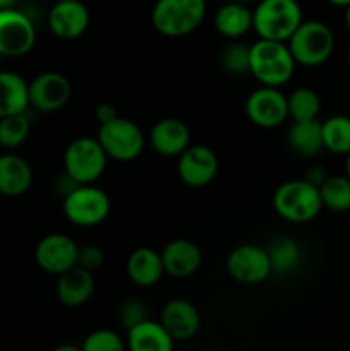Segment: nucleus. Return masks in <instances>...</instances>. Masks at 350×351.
I'll list each match as a JSON object with an SVG mask.
<instances>
[{"label":"nucleus","mask_w":350,"mask_h":351,"mask_svg":"<svg viewBox=\"0 0 350 351\" xmlns=\"http://www.w3.org/2000/svg\"><path fill=\"white\" fill-rule=\"evenodd\" d=\"M295 65L287 41L257 38L256 43L250 45L249 74H253L261 86L280 88L287 84L294 75Z\"/></svg>","instance_id":"nucleus-1"},{"label":"nucleus","mask_w":350,"mask_h":351,"mask_svg":"<svg viewBox=\"0 0 350 351\" xmlns=\"http://www.w3.org/2000/svg\"><path fill=\"white\" fill-rule=\"evenodd\" d=\"M302 21L297 0H257L253 10V29L264 40L288 41Z\"/></svg>","instance_id":"nucleus-2"},{"label":"nucleus","mask_w":350,"mask_h":351,"mask_svg":"<svg viewBox=\"0 0 350 351\" xmlns=\"http://www.w3.org/2000/svg\"><path fill=\"white\" fill-rule=\"evenodd\" d=\"M273 208L285 221L307 223L321 213L323 201L319 189L302 178L278 185L273 194Z\"/></svg>","instance_id":"nucleus-3"},{"label":"nucleus","mask_w":350,"mask_h":351,"mask_svg":"<svg viewBox=\"0 0 350 351\" xmlns=\"http://www.w3.org/2000/svg\"><path fill=\"white\" fill-rule=\"evenodd\" d=\"M294 60L302 67H319L329 60L335 50V34L321 21H302L287 41Z\"/></svg>","instance_id":"nucleus-4"},{"label":"nucleus","mask_w":350,"mask_h":351,"mask_svg":"<svg viewBox=\"0 0 350 351\" xmlns=\"http://www.w3.org/2000/svg\"><path fill=\"white\" fill-rule=\"evenodd\" d=\"M206 0H158L151 10V23L168 38L185 36L205 21Z\"/></svg>","instance_id":"nucleus-5"},{"label":"nucleus","mask_w":350,"mask_h":351,"mask_svg":"<svg viewBox=\"0 0 350 351\" xmlns=\"http://www.w3.org/2000/svg\"><path fill=\"white\" fill-rule=\"evenodd\" d=\"M96 139L105 149L108 160L122 163L139 158L146 146V137L141 127L126 117H115L110 122L102 123Z\"/></svg>","instance_id":"nucleus-6"},{"label":"nucleus","mask_w":350,"mask_h":351,"mask_svg":"<svg viewBox=\"0 0 350 351\" xmlns=\"http://www.w3.org/2000/svg\"><path fill=\"white\" fill-rule=\"evenodd\" d=\"M105 149L96 137H78L64 153V170L78 184H95L106 168Z\"/></svg>","instance_id":"nucleus-7"},{"label":"nucleus","mask_w":350,"mask_h":351,"mask_svg":"<svg viewBox=\"0 0 350 351\" xmlns=\"http://www.w3.org/2000/svg\"><path fill=\"white\" fill-rule=\"evenodd\" d=\"M112 209L110 195L93 184H81L64 197V215L72 225L96 226L105 221Z\"/></svg>","instance_id":"nucleus-8"},{"label":"nucleus","mask_w":350,"mask_h":351,"mask_svg":"<svg viewBox=\"0 0 350 351\" xmlns=\"http://www.w3.org/2000/svg\"><path fill=\"white\" fill-rule=\"evenodd\" d=\"M36 43V29L30 17L17 9H0V55L23 57Z\"/></svg>","instance_id":"nucleus-9"},{"label":"nucleus","mask_w":350,"mask_h":351,"mask_svg":"<svg viewBox=\"0 0 350 351\" xmlns=\"http://www.w3.org/2000/svg\"><path fill=\"white\" fill-rule=\"evenodd\" d=\"M246 115L254 125L261 129H275L288 119L287 96L280 88L261 86L254 89L246 99Z\"/></svg>","instance_id":"nucleus-10"},{"label":"nucleus","mask_w":350,"mask_h":351,"mask_svg":"<svg viewBox=\"0 0 350 351\" xmlns=\"http://www.w3.org/2000/svg\"><path fill=\"white\" fill-rule=\"evenodd\" d=\"M226 271L233 280L242 285H259L273 273L268 250L253 243L235 247L229 254Z\"/></svg>","instance_id":"nucleus-11"},{"label":"nucleus","mask_w":350,"mask_h":351,"mask_svg":"<svg viewBox=\"0 0 350 351\" xmlns=\"http://www.w3.org/2000/svg\"><path fill=\"white\" fill-rule=\"evenodd\" d=\"M177 158L178 178L187 187H206L218 173V156L205 144H189Z\"/></svg>","instance_id":"nucleus-12"},{"label":"nucleus","mask_w":350,"mask_h":351,"mask_svg":"<svg viewBox=\"0 0 350 351\" xmlns=\"http://www.w3.org/2000/svg\"><path fill=\"white\" fill-rule=\"evenodd\" d=\"M78 254L79 245L74 239L65 233H50L38 242L34 259L40 269L58 276L78 264Z\"/></svg>","instance_id":"nucleus-13"},{"label":"nucleus","mask_w":350,"mask_h":351,"mask_svg":"<svg viewBox=\"0 0 350 351\" xmlns=\"http://www.w3.org/2000/svg\"><path fill=\"white\" fill-rule=\"evenodd\" d=\"M71 96V81L60 72H41L30 82V105L40 112L51 113L62 110Z\"/></svg>","instance_id":"nucleus-14"},{"label":"nucleus","mask_w":350,"mask_h":351,"mask_svg":"<svg viewBox=\"0 0 350 351\" xmlns=\"http://www.w3.org/2000/svg\"><path fill=\"white\" fill-rule=\"evenodd\" d=\"M89 26V10L82 0H55L48 12V27L58 40H75Z\"/></svg>","instance_id":"nucleus-15"},{"label":"nucleus","mask_w":350,"mask_h":351,"mask_svg":"<svg viewBox=\"0 0 350 351\" xmlns=\"http://www.w3.org/2000/svg\"><path fill=\"white\" fill-rule=\"evenodd\" d=\"M160 322L170 338L175 343L178 341H189L194 338L201 326V317L199 312L191 302L182 300V298H174V300L167 302L161 311Z\"/></svg>","instance_id":"nucleus-16"},{"label":"nucleus","mask_w":350,"mask_h":351,"mask_svg":"<svg viewBox=\"0 0 350 351\" xmlns=\"http://www.w3.org/2000/svg\"><path fill=\"white\" fill-rule=\"evenodd\" d=\"M191 144V129L187 123L175 117L161 119L151 127L150 146L161 156H178Z\"/></svg>","instance_id":"nucleus-17"},{"label":"nucleus","mask_w":350,"mask_h":351,"mask_svg":"<svg viewBox=\"0 0 350 351\" xmlns=\"http://www.w3.org/2000/svg\"><path fill=\"white\" fill-rule=\"evenodd\" d=\"M160 254L165 273L174 278L192 276L202 263L201 249L187 239L172 240Z\"/></svg>","instance_id":"nucleus-18"},{"label":"nucleus","mask_w":350,"mask_h":351,"mask_svg":"<svg viewBox=\"0 0 350 351\" xmlns=\"http://www.w3.org/2000/svg\"><path fill=\"white\" fill-rule=\"evenodd\" d=\"M95 293V276L91 271L78 266L58 274L57 298L65 307H81Z\"/></svg>","instance_id":"nucleus-19"},{"label":"nucleus","mask_w":350,"mask_h":351,"mask_svg":"<svg viewBox=\"0 0 350 351\" xmlns=\"http://www.w3.org/2000/svg\"><path fill=\"white\" fill-rule=\"evenodd\" d=\"M126 271L129 280L136 287H154L165 274L161 254L151 249V247H139L127 257Z\"/></svg>","instance_id":"nucleus-20"},{"label":"nucleus","mask_w":350,"mask_h":351,"mask_svg":"<svg viewBox=\"0 0 350 351\" xmlns=\"http://www.w3.org/2000/svg\"><path fill=\"white\" fill-rule=\"evenodd\" d=\"M33 182L31 165L16 153L0 154V194L17 197L27 192Z\"/></svg>","instance_id":"nucleus-21"},{"label":"nucleus","mask_w":350,"mask_h":351,"mask_svg":"<svg viewBox=\"0 0 350 351\" xmlns=\"http://www.w3.org/2000/svg\"><path fill=\"white\" fill-rule=\"evenodd\" d=\"M174 345L161 322L144 319L127 331V348L132 351H170Z\"/></svg>","instance_id":"nucleus-22"},{"label":"nucleus","mask_w":350,"mask_h":351,"mask_svg":"<svg viewBox=\"0 0 350 351\" xmlns=\"http://www.w3.org/2000/svg\"><path fill=\"white\" fill-rule=\"evenodd\" d=\"M27 106H30V82L16 72H0V119L26 112Z\"/></svg>","instance_id":"nucleus-23"},{"label":"nucleus","mask_w":350,"mask_h":351,"mask_svg":"<svg viewBox=\"0 0 350 351\" xmlns=\"http://www.w3.org/2000/svg\"><path fill=\"white\" fill-rule=\"evenodd\" d=\"M215 29L229 40H239L240 36L253 29V10L246 3L226 2L216 10Z\"/></svg>","instance_id":"nucleus-24"},{"label":"nucleus","mask_w":350,"mask_h":351,"mask_svg":"<svg viewBox=\"0 0 350 351\" xmlns=\"http://www.w3.org/2000/svg\"><path fill=\"white\" fill-rule=\"evenodd\" d=\"M287 139L290 149L305 158L316 156V154L325 149V146H323L321 122L318 119L292 122Z\"/></svg>","instance_id":"nucleus-25"},{"label":"nucleus","mask_w":350,"mask_h":351,"mask_svg":"<svg viewBox=\"0 0 350 351\" xmlns=\"http://www.w3.org/2000/svg\"><path fill=\"white\" fill-rule=\"evenodd\" d=\"M323 146L329 153L349 154L350 153V117L333 115L321 122Z\"/></svg>","instance_id":"nucleus-26"},{"label":"nucleus","mask_w":350,"mask_h":351,"mask_svg":"<svg viewBox=\"0 0 350 351\" xmlns=\"http://www.w3.org/2000/svg\"><path fill=\"white\" fill-rule=\"evenodd\" d=\"M266 250L273 273H292L301 263V247L292 237H278Z\"/></svg>","instance_id":"nucleus-27"},{"label":"nucleus","mask_w":350,"mask_h":351,"mask_svg":"<svg viewBox=\"0 0 350 351\" xmlns=\"http://www.w3.org/2000/svg\"><path fill=\"white\" fill-rule=\"evenodd\" d=\"M323 208L329 211L345 213L350 209V178L347 175H331L319 187Z\"/></svg>","instance_id":"nucleus-28"},{"label":"nucleus","mask_w":350,"mask_h":351,"mask_svg":"<svg viewBox=\"0 0 350 351\" xmlns=\"http://www.w3.org/2000/svg\"><path fill=\"white\" fill-rule=\"evenodd\" d=\"M287 108L292 122L314 120L321 112V99L312 88H297L287 96Z\"/></svg>","instance_id":"nucleus-29"},{"label":"nucleus","mask_w":350,"mask_h":351,"mask_svg":"<svg viewBox=\"0 0 350 351\" xmlns=\"http://www.w3.org/2000/svg\"><path fill=\"white\" fill-rule=\"evenodd\" d=\"M31 122L26 112L14 113L0 119V146L5 149H16L27 139Z\"/></svg>","instance_id":"nucleus-30"},{"label":"nucleus","mask_w":350,"mask_h":351,"mask_svg":"<svg viewBox=\"0 0 350 351\" xmlns=\"http://www.w3.org/2000/svg\"><path fill=\"white\" fill-rule=\"evenodd\" d=\"M249 51L250 45L239 43V41H232L230 45H226L220 53V64H222L223 71L233 75L249 72Z\"/></svg>","instance_id":"nucleus-31"},{"label":"nucleus","mask_w":350,"mask_h":351,"mask_svg":"<svg viewBox=\"0 0 350 351\" xmlns=\"http://www.w3.org/2000/svg\"><path fill=\"white\" fill-rule=\"evenodd\" d=\"M126 348L122 338L112 329H96L86 336L82 343L84 351H122Z\"/></svg>","instance_id":"nucleus-32"},{"label":"nucleus","mask_w":350,"mask_h":351,"mask_svg":"<svg viewBox=\"0 0 350 351\" xmlns=\"http://www.w3.org/2000/svg\"><path fill=\"white\" fill-rule=\"evenodd\" d=\"M144 319H148V312L143 302L136 300V298H130V300H126L120 305L119 322L122 324V328L126 329V331H129L130 328H134L136 324L143 322Z\"/></svg>","instance_id":"nucleus-33"},{"label":"nucleus","mask_w":350,"mask_h":351,"mask_svg":"<svg viewBox=\"0 0 350 351\" xmlns=\"http://www.w3.org/2000/svg\"><path fill=\"white\" fill-rule=\"evenodd\" d=\"M103 263H105V252H103L100 247H96V245L79 247L78 266H81V267H84V269L95 273L96 269H100V267L103 266Z\"/></svg>","instance_id":"nucleus-34"},{"label":"nucleus","mask_w":350,"mask_h":351,"mask_svg":"<svg viewBox=\"0 0 350 351\" xmlns=\"http://www.w3.org/2000/svg\"><path fill=\"white\" fill-rule=\"evenodd\" d=\"M305 180L309 182V184L316 185V187H321L323 182L328 178V171L325 170V168L321 167V165H312V167L307 168V171H305Z\"/></svg>","instance_id":"nucleus-35"},{"label":"nucleus","mask_w":350,"mask_h":351,"mask_svg":"<svg viewBox=\"0 0 350 351\" xmlns=\"http://www.w3.org/2000/svg\"><path fill=\"white\" fill-rule=\"evenodd\" d=\"M95 117L100 122V125H102V123H106L115 119V117H119V113H117L115 106L112 103H100L95 108Z\"/></svg>","instance_id":"nucleus-36"},{"label":"nucleus","mask_w":350,"mask_h":351,"mask_svg":"<svg viewBox=\"0 0 350 351\" xmlns=\"http://www.w3.org/2000/svg\"><path fill=\"white\" fill-rule=\"evenodd\" d=\"M17 0H0V9H12Z\"/></svg>","instance_id":"nucleus-37"},{"label":"nucleus","mask_w":350,"mask_h":351,"mask_svg":"<svg viewBox=\"0 0 350 351\" xmlns=\"http://www.w3.org/2000/svg\"><path fill=\"white\" fill-rule=\"evenodd\" d=\"M328 3H331V5H336V7H347L350 3V0H326Z\"/></svg>","instance_id":"nucleus-38"},{"label":"nucleus","mask_w":350,"mask_h":351,"mask_svg":"<svg viewBox=\"0 0 350 351\" xmlns=\"http://www.w3.org/2000/svg\"><path fill=\"white\" fill-rule=\"evenodd\" d=\"M345 26L350 31V3L345 7Z\"/></svg>","instance_id":"nucleus-39"},{"label":"nucleus","mask_w":350,"mask_h":351,"mask_svg":"<svg viewBox=\"0 0 350 351\" xmlns=\"http://www.w3.org/2000/svg\"><path fill=\"white\" fill-rule=\"evenodd\" d=\"M57 351H78V348H75V346L65 345V346H58Z\"/></svg>","instance_id":"nucleus-40"},{"label":"nucleus","mask_w":350,"mask_h":351,"mask_svg":"<svg viewBox=\"0 0 350 351\" xmlns=\"http://www.w3.org/2000/svg\"><path fill=\"white\" fill-rule=\"evenodd\" d=\"M345 170H347V177L350 178V153L347 154V163H345Z\"/></svg>","instance_id":"nucleus-41"},{"label":"nucleus","mask_w":350,"mask_h":351,"mask_svg":"<svg viewBox=\"0 0 350 351\" xmlns=\"http://www.w3.org/2000/svg\"><path fill=\"white\" fill-rule=\"evenodd\" d=\"M232 2H239V3H253V2H257V0H232Z\"/></svg>","instance_id":"nucleus-42"},{"label":"nucleus","mask_w":350,"mask_h":351,"mask_svg":"<svg viewBox=\"0 0 350 351\" xmlns=\"http://www.w3.org/2000/svg\"><path fill=\"white\" fill-rule=\"evenodd\" d=\"M347 62H349V65H350V47H349V50H347Z\"/></svg>","instance_id":"nucleus-43"},{"label":"nucleus","mask_w":350,"mask_h":351,"mask_svg":"<svg viewBox=\"0 0 350 351\" xmlns=\"http://www.w3.org/2000/svg\"><path fill=\"white\" fill-rule=\"evenodd\" d=\"M0 58H2V55H0Z\"/></svg>","instance_id":"nucleus-44"}]
</instances>
